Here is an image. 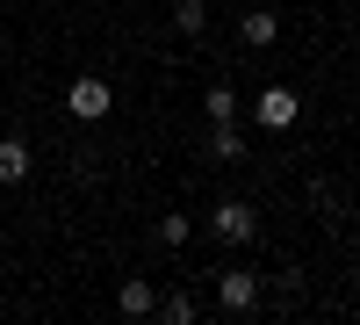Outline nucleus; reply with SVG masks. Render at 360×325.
Masks as SVG:
<instances>
[{
    "label": "nucleus",
    "mask_w": 360,
    "mask_h": 325,
    "mask_svg": "<svg viewBox=\"0 0 360 325\" xmlns=\"http://www.w3.org/2000/svg\"><path fill=\"white\" fill-rule=\"evenodd\" d=\"M245 116H252V130L281 137V130H295V116H303V94H295V87H281V80H266L259 94L245 102Z\"/></svg>",
    "instance_id": "obj_1"
},
{
    "label": "nucleus",
    "mask_w": 360,
    "mask_h": 325,
    "mask_svg": "<svg viewBox=\"0 0 360 325\" xmlns=\"http://www.w3.org/2000/svg\"><path fill=\"white\" fill-rule=\"evenodd\" d=\"M266 304V275L259 268H217V311L224 318H252Z\"/></svg>",
    "instance_id": "obj_2"
},
{
    "label": "nucleus",
    "mask_w": 360,
    "mask_h": 325,
    "mask_svg": "<svg viewBox=\"0 0 360 325\" xmlns=\"http://www.w3.org/2000/svg\"><path fill=\"white\" fill-rule=\"evenodd\" d=\"M209 231H217L224 246H252L259 239V210H252L245 195H224L217 210H209Z\"/></svg>",
    "instance_id": "obj_3"
},
{
    "label": "nucleus",
    "mask_w": 360,
    "mask_h": 325,
    "mask_svg": "<svg viewBox=\"0 0 360 325\" xmlns=\"http://www.w3.org/2000/svg\"><path fill=\"white\" fill-rule=\"evenodd\" d=\"M108 109H115V87H108L101 73H79V80L65 87V116H72V123H101Z\"/></svg>",
    "instance_id": "obj_4"
},
{
    "label": "nucleus",
    "mask_w": 360,
    "mask_h": 325,
    "mask_svg": "<svg viewBox=\"0 0 360 325\" xmlns=\"http://www.w3.org/2000/svg\"><path fill=\"white\" fill-rule=\"evenodd\" d=\"M29 166H37L29 137H15V130H8V137H0V181H8V188H15V181H29Z\"/></svg>",
    "instance_id": "obj_5"
},
{
    "label": "nucleus",
    "mask_w": 360,
    "mask_h": 325,
    "mask_svg": "<svg viewBox=\"0 0 360 325\" xmlns=\"http://www.w3.org/2000/svg\"><path fill=\"white\" fill-rule=\"evenodd\" d=\"M115 311H123V318H152L159 311V289L144 282V275H130L123 289H115Z\"/></svg>",
    "instance_id": "obj_6"
},
{
    "label": "nucleus",
    "mask_w": 360,
    "mask_h": 325,
    "mask_svg": "<svg viewBox=\"0 0 360 325\" xmlns=\"http://www.w3.org/2000/svg\"><path fill=\"white\" fill-rule=\"evenodd\" d=\"M238 37H245V51H266V44H281V15H274V8H252L245 22H238Z\"/></svg>",
    "instance_id": "obj_7"
},
{
    "label": "nucleus",
    "mask_w": 360,
    "mask_h": 325,
    "mask_svg": "<svg viewBox=\"0 0 360 325\" xmlns=\"http://www.w3.org/2000/svg\"><path fill=\"white\" fill-rule=\"evenodd\" d=\"M209 159L238 166V159H245V130H238V123H209Z\"/></svg>",
    "instance_id": "obj_8"
},
{
    "label": "nucleus",
    "mask_w": 360,
    "mask_h": 325,
    "mask_svg": "<svg viewBox=\"0 0 360 325\" xmlns=\"http://www.w3.org/2000/svg\"><path fill=\"white\" fill-rule=\"evenodd\" d=\"M202 109H209V123H238V109H245V102H238L231 87L217 80V87H209V94H202Z\"/></svg>",
    "instance_id": "obj_9"
},
{
    "label": "nucleus",
    "mask_w": 360,
    "mask_h": 325,
    "mask_svg": "<svg viewBox=\"0 0 360 325\" xmlns=\"http://www.w3.org/2000/svg\"><path fill=\"white\" fill-rule=\"evenodd\" d=\"M173 29L180 37H202L209 29V0H173Z\"/></svg>",
    "instance_id": "obj_10"
},
{
    "label": "nucleus",
    "mask_w": 360,
    "mask_h": 325,
    "mask_svg": "<svg viewBox=\"0 0 360 325\" xmlns=\"http://www.w3.org/2000/svg\"><path fill=\"white\" fill-rule=\"evenodd\" d=\"M159 318H166V325H195V318H202V304L173 289V297H159Z\"/></svg>",
    "instance_id": "obj_11"
},
{
    "label": "nucleus",
    "mask_w": 360,
    "mask_h": 325,
    "mask_svg": "<svg viewBox=\"0 0 360 325\" xmlns=\"http://www.w3.org/2000/svg\"><path fill=\"white\" fill-rule=\"evenodd\" d=\"M195 239V217H159V246H188Z\"/></svg>",
    "instance_id": "obj_12"
},
{
    "label": "nucleus",
    "mask_w": 360,
    "mask_h": 325,
    "mask_svg": "<svg viewBox=\"0 0 360 325\" xmlns=\"http://www.w3.org/2000/svg\"><path fill=\"white\" fill-rule=\"evenodd\" d=\"M353 253H360V224H353Z\"/></svg>",
    "instance_id": "obj_13"
}]
</instances>
